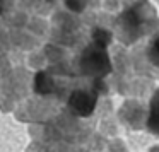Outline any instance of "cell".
<instances>
[{
  "label": "cell",
  "instance_id": "6da1fadb",
  "mask_svg": "<svg viewBox=\"0 0 159 152\" xmlns=\"http://www.w3.org/2000/svg\"><path fill=\"white\" fill-rule=\"evenodd\" d=\"M149 130L152 133H157L159 135V89L154 92L151 101V114H149Z\"/></svg>",
  "mask_w": 159,
  "mask_h": 152
},
{
  "label": "cell",
  "instance_id": "7a4b0ae2",
  "mask_svg": "<svg viewBox=\"0 0 159 152\" xmlns=\"http://www.w3.org/2000/svg\"><path fill=\"white\" fill-rule=\"evenodd\" d=\"M149 58L152 60V63L159 65V36L154 39V43H152L151 48H149Z\"/></svg>",
  "mask_w": 159,
  "mask_h": 152
}]
</instances>
